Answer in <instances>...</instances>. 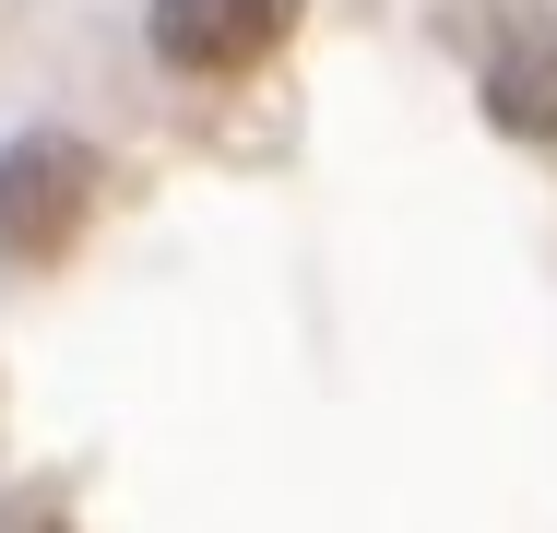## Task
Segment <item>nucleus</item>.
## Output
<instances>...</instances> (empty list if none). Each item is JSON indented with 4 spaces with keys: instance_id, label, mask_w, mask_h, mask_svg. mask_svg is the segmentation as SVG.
<instances>
[{
    "instance_id": "nucleus-1",
    "label": "nucleus",
    "mask_w": 557,
    "mask_h": 533,
    "mask_svg": "<svg viewBox=\"0 0 557 533\" xmlns=\"http://www.w3.org/2000/svg\"><path fill=\"white\" fill-rule=\"evenodd\" d=\"M96 213V154L72 131H24L0 142V261H60Z\"/></svg>"
},
{
    "instance_id": "nucleus-2",
    "label": "nucleus",
    "mask_w": 557,
    "mask_h": 533,
    "mask_svg": "<svg viewBox=\"0 0 557 533\" xmlns=\"http://www.w3.org/2000/svg\"><path fill=\"white\" fill-rule=\"evenodd\" d=\"M297 12H309V0H154V60H166V72H202V84L261 72V60L297 36Z\"/></svg>"
}]
</instances>
